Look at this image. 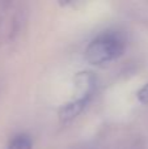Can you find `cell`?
I'll list each match as a JSON object with an SVG mask.
<instances>
[{
	"label": "cell",
	"instance_id": "7a4b0ae2",
	"mask_svg": "<svg viewBox=\"0 0 148 149\" xmlns=\"http://www.w3.org/2000/svg\"><path fill=\"white\" fill-rule=\"evenodd\" d=\"M89 98H76L72 100L71 102L66 103L62 109L59 110V119L62 123H70L72 122L89 102Z\"/></svg>",
	"mask_w": 148,
	"mask_h": 149
},
{
	"label": "cell",
	"instance_id": "277c9868",
	"mask_svg": "<svg viewBox=\"0 0 148 149\" xmlns=\"http://www.w3.org/2000/svg\"><path fill=\"white\" fill-rule=\"evenodd\" d=\"M26 10L20 8L17 9V12L13 15L12 17V22H10V31H9V39H15L16 37L18 36V33L21 31L22 29V25L26 20V16H25Z\"/></svg>",
	"mask_w": 148,
	"mask_h": 149
},
{
	"label": "cell",
	"instance_id": "52a82bcc",
	"mask_svg": "<svg viewBox=\"0 0 148 149\" xmlns=\"http://www.w3.org/2000/svg\"><path fill=\"white\" fill-rule=\"evenodd\" d=\"M0 30H1V16H0ZM0 34H1V31H0Z\"/></svg>",
	"mask_w": 148,
	"mask_h": 149
},
{
	"label": "cell",
	"instance_id": "8992f818",
	"mask_svg": "<svg viewBox=\"0 0 148 149\" xmlns=\"http://www.w3.org/2000/svg\"><path fill=\"white\" fill-rule=\"evenodd\" d=\"M136 98L139 100V102L144 103V105H148V84L143 85V86L138 90Z\"/></svg>",
	"mask_w": 148,
	"mask_h": 149
},
{
	"label": "cell",
	"instance_id": "3957f363",
	"mask_svg": "<svg viewBox=\"0 0 148 149\" xmlns=\"http://www.w3.org/2000/svg\"><path fill=\"white\" fill-rule=\"evenodd\" d=\"M75 84L77 89V98H92V94L94 92L96 80L91 72H80L76 74Z\"/></svg>",
	"mask_w": 148,
	"mask_h": 149
},
{
	"label": "cell",
	"instance_id": "6da1fadb",
	"mask_svg": "<svg viewBox=\"0 0 148 149\" xmlns=\"http://www.w3.org/2000/svg\"><path fill=\"white\" fill-rule=\"evenodd\" d=\"M125 42L115 33H104L94 38L85 49V59L93 65H104L119 58Z\"/></svg>",
	"mask_w": 148,
	"mask_h": 149
},
{
	"label": "cell",
	"instance_id": "5b68a950",
	"mask_svg": "<svg viewBox=\"0 0 148 149\" xmlns=\"http://www.w3.org/2000/svg\"><path fill=\"white\" fill-rule=\"evenodd\" d=\"M8 149H33V143L28 135H17L9 143Z\"/></svg>",
	"mask_w": 148,
	"mask_h": 149
}]
</instances>
